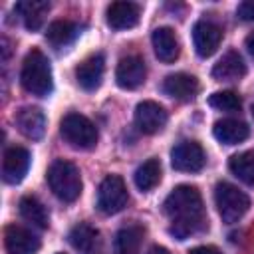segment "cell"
<instances>
[{
	"label": "cell",
	"mask_w": 254,
	"mask_h": 254,
	"mask_svg": "<svg viewBox=\"0 0 254 254\" xmlns=\"http://www.w3.org/2000/svg\"><path fill=\"white\" fill-rule=\"evenodd\" d=\"M189 254H222L216 246H210V244H204V246H194L192 250H189Z\"/></svg>",
	"instance_id": "obj_29"
},
{
	"label": "cell",
	"mask_w": 254,
	"mask_h": 254,
	"mask_svg": "<svg viewBox=\"0 0 254 254\" xmlns=\"http://www.w3.org/2000/svg\"><path fill=\"white\" fill-rule=\"evenodd\" d=\"M236 16L244 22H254V0H244L236 8Z\"/></svg>",
	"instance_id": "obj_28"
},
{
	"label": "cell",
	"mask_w": 254,
	"mask_h": 254,
	"mask_svg": "<svg viewBox=\"0 0 254 254\" xmlns=\"http://www.w3.org/2000/svg\"><path fill=\"white\" fill-rule=\"evenodd\" d=\"M141 236H143V228L135 224L119 230L115 238V252L117 254H139Z\"/></svg>",
	"instance_id": "obj_26"
},
{
	"label": "cell",
	"mask_w": 254,
	"mask_h": 254,
	"mask_svg": "<svg viewBox=\"0 0 254 254\" xmlns=\"http://www.w3.org/2000/svg\"><path fill=\"white\" fill-rule=\"evenodd\" d=\"M252 115H254V105H252Z\"/></svg>",
	"instance_id": "obj_32"
},
{
	"label": "cell",
	"mask_w": 254,
	"mask_h": 254,
	"mask_svg": "<svg viewBox=\"0 0 254 254\" xmlns=\"http://www.w3.org/2000/svg\"><path fill=\"white\" fill-rule=\"evenodd\" d=\"M97 236H99V234H97V230H95L93 226H89V224H85V222H79V224H75V226L69 230L67 240H69V244H71L77 252H81V254H91L93 248H95Z\"/></svg>",
	"instance_id": "obj_23"
},
{
	"label": "cell",
	"mask_w": 254,
	"mask_h": 254,
	"mask_svg": "<svg viewBox=\"0 0 254 254\" xmlns=\"http://www.w3.org/2000/svg\"><path fill=\"white\" fill-rule=\"evenodd\" d=\"M246 48H248L250 56L254 58V32H250V34L246 36Z\"/></svg>",
	"instance_id": "obj_31"
},
{
	"label": "cell",
	"mask_w": 254,
	"mask_h": 254,
	"mask_svg": "<svg viewBox=\"0 0 254 254\" xmlns=\"http://www.w3.org/2000/svg\"><path fill=\"white\" fill-rule=\"evenodd\" d=\"M20 214H22L24 220L32 222L38 228H48L50 226V214H48L46 206L32 194L20 198Z\"/></svg>",
	"instance_id": "obj_22"
},
{
	"label": "cell",
	"mask_w": 254,
	"mask_h": 254,
	"mask_svg": "<svg viewBox=\"0 0 254 254\" xmlns=\"http://www.w3.org/2000/svg\"><path fill=\"white\" fill-rule=\"evenodd\" d=\"M151 42H153V50H155V56L165 62V64H171L179 58V52H181V44H179V38L177 34L163 26V28H157L151 36Z\"/></svg>",
	"instance_id": "obj_18"
},
{
	"label": "cell",
	"mask_w": 254,
	"mask_h": 254,
	"mask_svg": "<svg viewBox=\"0 0 254 254\" xmlns=\"http://www.w3.org/2000/svg\"><path fill=\"white\" fill-rule=\"evenodd\" d=\"M208 105L214 107V109H218V111L232 113V111H240L242 101H240V97H238L234 91L226 89V91H214V93L208 97Z\"/></svg>",
	"instance_id": "obj_27"
},
{
	"label": "cell",
	"mask_w": 254,
	"mask_h": 254,
	"mask_svg": "<svg viewBox=\"0 0 254 254\" xmlns=\"http://www.w3.org/2000/svg\"><path fill=\"white\" fill-rule=\"evenodd\" d=\"M147 254H171V252H169L165 246L155 244V246H151V248H149V252H147Z\"/></svg>",
	"instance_id": "obj_30"
},
{
	"label": "cell",
	"mask_w": 254,
	"mask_h": 254,
	"mask_svg": "<svg viewBox=\"0 0 254 254\" xmlns=\"http://www.w3.org/2000/svg\"><path fill=\"white\" fill-rule=\"evenodd\" d=\"M246 75V64L242 56L234 50L226 52L212 67V77L216 81H238Z\"/></svg>",
	"instance_id": "obj_17"
},
{
	"label": "cell",
	"mask_w": 254,
	"mask_h": 254,
	"mask_svg": "<svg viewBox=\"0 0 254 254\" xmlns=\"http://www.w3.org/2000/svg\"><path fill=\"white\" fill-rule=\"evenodd\" d=\"M129 194L125 181L119 175H107L97 190V208L103 214H117L127 206Z\"/></svg>",
	"instance_id": "obj_6"
},
{
	"label": "cell",
	"mask_w": 254,
	"mask_h": 254,
	"mask_svg": "<svg viewBox=\"0 0 254 254\" xmlns=\"http://www.w3.org/2000/svg\"><path fill=\"white\" fill-rule=\"evenodd\" d=\"M167 111L163 105H159L157 101H141L135 107V125L141 133L145 135H153L159 133L165 125H167Z\"/></svg>",
	"instance_id": "obj_9"
},
{
	"label": "cell",
	"mask_w": 254,
	"mask_h": 254,
	"mask_svg": "<svg viewBox=\"0 0 254 254\" xmlns=\"http://www.w3.org/2000/svg\"><path fill=\"white\" fill-rule=\"evenodd\" d=\"M4 246L10 254H36L40 250V238L24 226L10 224L4 232Z\"/></svg>",
	"instance_id": "obj_14"
},
{
	"label": "cell",
	"mask_w": 254,
	"mask_h": 254,
	"mask_svg": "<svg viewBox=\"0 0 254 254\" xmlns=\"http://www.w3.org/2000/svg\"><path fill=\"white\" fill-rule=\"evenodd\" d=\"M163 212L173 220L169 232L179 240H185L208 226L200 190L192 185L175 187L163 200Z\"/></svg>",
	"instance_id": "obj_1"
},
{
	"label": "cell",
	"mask_w": 254,
	"mask_h": 254,
	"mask_svg": "<svg viewBox=\"0 0 254 254\" xmlns=\"http://www.w3.org/2000/svg\"><path fill=\"white\" fill-rule=\"evenodd\" d=\"M30 169V151L24 147H10L2 157V179L8 185L20 183Z\"/></svg>",
	"instance_id": "obj_11"
},
{
	"label": "cell",
	"mask_w": 254,
	"mask_h": 254,
	"mask_svg": "<svg viewBox=\"0 0 254 254\" xmlns=\"http://www.w3.org/2000/svg\"><path fill=\"white\" fill-rule=\"evenodd\" d=\"M14 10L22 16L24 26L30 32H38L46 20V14L50 12V2H46V0H22L14 6Z\"/></svg>",
	"instance_id": "obj_20"
},
{
	"label": "cell",
	"mask_w": 254,
	"mask_h": 254,
	"mask_svg": "<svg viewBox=\"0 0 254 254\" xmlns=\"http://www.w3.org/2000/svg\"><path fill=\"white\" fill-rule=\"evenodd\" d=\"M147 77V65L141 56H125L119 60L115 67V81L123 89H137L141 83H145Z\"/></svg>",
	"instance_id": "obj_10"
},
{
	"label": "cell",
	"mask_w": 254,
	"mask_h": 254,
	"mask_svg": "<svg viewBox=\"0 0 254 254\" xmlns=\"http://www.w3.org/2000/svg\"><path fill=\"white\" fill-rule=\"evenodd\" d=\"M228 169L246 185H254V151H242L230 157Z\"/></svg>",
	"instance_id": "obj_25"
},
{
	"label": "cell",
	"mask_w": 254,
	"mask_h": 254,
	"mask_svg": "<svg viewBox=\"0 0 254 254\" xmlns=\"http://www.w3.org/2000/svg\"><path fill=\"white\" fill-rule=\"evenodd\" d=\"M212 135L216 141L224 143V145H236L248 139L250 135V127L244 121L226 117V119H218L212 127Z\"/></svg>",
	"instance_id": "obj_19"
},
{
	"label": "cell",
	"mask_w": 254,
	"mask_h": 254,
	"mask_svg": "<svg viewBox=\"0 0 254 254\" xmlns=\"http://www.w3.org/2000/svg\"><path fill=\"white\" fill-rule=\"evenodd\" d=\"M133 179H135V187L141 192L153 190L161 183V163H159V159L153 157V159H147L143 165H139Z\"/></svg>",
	"instance_id": "obj_21"
},
{
	"label": "cell",
	"mask_w": 254,
	"mask_h": 254,
	"mask_svg": "<svg viewBox=\"0 0 254 254\" xmlns=\"http://www.w3.org/2000/svg\"><path fill=\"white\" fill-rule=\"evenodd\" d=\"M222 42V28L212 20H198L192 26V44L200 58H210Z\"/></svg>",
	"instance_id": "obj_8"
},
{
	"label": "cell",
	"mask_w": 254,
	"mask_h": 254,
	"mask_svg": "<svg viewBox=\"0 0 254 254\" xmlns=\"http://www.w3.org/2000/svg\"><path fill=\"white\" fill-rule=\"evenodd\" d=\"M60 133L75 149H91L99 137L95 125L81 113H67L60 123Z\"/></svg>",
	"instance_id": "obj_5"
},
{
	"label": "cell",
	"mask_w": 254,
	"mask_h": 254,
	"mask_svg": "<svg viewBox=\"0 0 254 254\" xmlns=\"http://www.w3.org/2000/svg\"><path fill=\"white\" fill-rule=\"evenodd\" d=\"M204 163V149L196 141H181L171 149V167L179 173H198Z\"/></svg>",
	"instance_id": "obj_7"
},
{
	"label": "cell",
	"mask_w": 254,
	"mask_h": 254,
	"mask_svg": "<svg viewBox=\"0 0 254 254\" xmlns=\"http://www.w3.org/2000/svg\"><path fill=\"white\" fill-rule=\"evenodd\" d=\"M141 8L135 2H111L105 10L107 26L113 30H129L139 24Z\"/></svg>",
	"instance_id": "obj_13"
},
{
	"label": "cell",
	"mask_w": 254,
	"mask_h": 254,
	"mask_svg": "<svg viewBox=\"0 0 254 254\" xmlns=\"http://www.w3.org/2000/svg\"><path fill=\"white\" fill-rule=\"evenodd\" d=\"M103 71H105V58H103V54L97 52V54L87 56L75 67V79L81 89L95 91L103 81Z\"/></svg>",
	"instance_id": "obj_12"
},
{
	"label": "cell",
	"mask_w": 254,
	"mask_h": 254,
	"mask_svg": "<svg viewBox=\"0 0 254 254\" xmlns=\"http://www.w3.org/2000/svg\"><path fill=\"white\" fill-rule=\"evenodd\" d=\"M20 81H22V87L32 95L46 97L52 93L54 89L52 65L42 50H32L26 54L22 71H20Z\"/></svg>",
	"instance_id": "obj_2"
},
{
	"label": "cell",
	"mask_w": 254,
	"mask_h": 254,
	"mask_svg": "<svg viewBox=\"0 0 254 254\" xmlns=\"http://www.w3.org/2000/svg\"><path fill=\"white\" fill-rule=\"evenodd\" d=\"M77 32H79V30H77V24H73V22H69V20H56V22H52V24L48 26V30H46V40H48L52 46L62 48V46L71 44V42L75 40Z\"/></svg>",
	"instance_id": "obj_24"
},
{
	"label": "cell",
	"mask_w": 254,
	"mask_h": 254,
	"mask_svg": "<svg viewBox=\"0 0 254 254\" xmlns=\"http://www.w3.org/2000/svg\"><path fill=\"white\" fill-rule=\"evenodd\" d=\"M16 127L32 141H38L46 133V115L40 107H22L16 113Z\"/></svg>",
	"instance_id": "obj_16"
},
{
	"label": "cell",
	"mask_w": 254,
	"mask_h": 254,
	"mask_svg": "<svg viewBox=\"0 0 254 254\" xmlns=\"http://www.w3.org/2000/svg\"><path fill=\"white\" fill-rule=\"evenodd\" d=\"M58 254H62V252H58Z\"/></svg>",
	"instance_id": "obj_33"
},
{
	"label": "cell",
	"mask_w": 254,
	"mask_h": 254,
	"mask_svg": "<svg viewBox=\"0 0 254 254\" xmlns=\"http://www.w3.org/2000/svg\"><path fill=\"white\" fill-rule=\"evenodd\" d=\"M198 79L190 73L179 71V73H171L163 79V91L179 101H190L196 97L198 93Z\"/></svg>",
	"instance_id": "obj_15"
},
{
	"label": "cell",
	"mask_w": 254,
	"mask_h": 254,
	"mask_svg": "<svg viewBox=\"0 0 254 254\" xmlns=\"http://www.w3.org/2000/svg\"><path fill=\"white\" fill-rule=\"evenodd\" d=\"M48 185L52 189V192L64 200V202H73L79 198L81 194V189H83V183H81V175H79V169L69 163V161H64V159H58L50 165L48 169Z\"/></svg>",
	"instance_id": "obj_3"
},
{
	"label": "cell",
	"mask_w": 254,
	"mask_h": 254,
	"mask_svg": "<svg viewBox=\"0 0 254 254\" xmlns=\"http://www.w3.org/2000/svg\"><path fill=\"white\" fill-rule=\"evenodd\" d=\"M214 204H216V210H218L222 222L234 224L248 212L250 198L238 187H234L226 181H220L214 187Z\"/></svg>",
	"instance_id": "obj_4"
}]
</instances>
